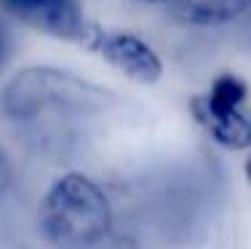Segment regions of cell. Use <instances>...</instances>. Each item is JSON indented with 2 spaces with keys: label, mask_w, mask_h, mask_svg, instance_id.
Here are the masks:
<instances>
[{
  "label": "cell",
  "mask_w": 251,
  "mask_h": 249,
  "mask_svg": "<svg viewBox=\"0 0 251 249\" xmlns=\"http://www.w3.org/2000/svg\"><path fill=\"white\" fill-rule=\"evenodd\" d=\"M112 91L56 67H25L0 91V110L16 126L46 137H67L73 129L110 108Z\"/></svg>",
  "instance_id": "1"
},
{
  "label": "cell",
  "mask_w": 251,
  "mask_h": 249,
  "mask_svg": "<svg viewBox=\"0 0 251 249\" xmlns=\"http://www.w3.org/2000/svg\"><path fill=\"white\" fill-rule=\"evenodd\" d=\"M243 171H246V180H249V188H251V153H249L246 164H243Z\"/></svg>",
  "instance_id": "9"
},
{
  "label": "cell",
  "mask_w": 251,
  "mask_h": 249,
  "mask_svg": "<svg viewBox=\"0 0 251 249\" xmlns=\"http://www.w3.org/2000/svg\"><path fill=\"white\" fill-rule=\"evenodd\" d=\"M249 86L238 75L222 73L206 94L190 99V115L208 139L232 153L251 150V115L246 110Z\"/></svg>",
  "instance_id": "3"
},
{
  "label": "cell",
  "mask_w": 251,
  "mask_h": 249,
  "mask_svg": "<svg viewBox=\"0 0 251 249\" xmlns=\"http://www.w3.org/2000/svg\"><path fill=\"white\" fill-rule=\"evenodd\" d=\"M136 3H147V5H169V3H176V0H136Z\"/></svg>",
  "instance_id": "8"
},
{
  "label": "cell",
  "mask_w": 251,
  "mask_h": 249,
  "mask_svg": "<svg viewBox=\"0 0 251 249\" xmlns=\"http://www.w3.org/2000/svg\"><path fill=\"white\" fill-rule=\"evenodd\" d=\"M8 182H11V161H8V156L0 150V195L5 193Z\"/></svg>",
  "instance_id": "7"
},
{
  "label": "cell",
  "mask_w": 251,
  "mask_h": 249,
  "mask_svg": "<svg viewBox=\"0 0 251 249\" xmlns=\"http://www.w3.org/2000/svg\"><path fill=\"white\" fill-rule=\"evenodd\" d=\"M110 198L97 180L67 171L40 201V230L56 249H94L110 236Z\"/></svg>",
  "instance_id": "2"
},
{
  "label": "cell",
  "mask_w": 251,
  "mask_h": 249,
  "mask_svg": "<svg viewBox=\"0 0 251 249\" xmlns=\"http://www.w3.org/2000/svg\"><path fill=\"white\" fill-rule=\"evenodd\" d=\"M0 8L35 32L94 49L101 27L83 11L80 0H0Z\"/></svg>",
  "instance_id": "4"
},
{
  "label": "cell",
  "mask_w": 251,
  "mask_h": 249,
  "mask_svg": "<svg viewBox=\"0 0 251 249\" xmlns=\"http://www.w3.org/2000/svg\"><path fill=\"white\" fill-rule=\"evenodd\" d=\"M251 11V0H176L171 14L187 27H225Z\"/></svg>",
  "instance_id": "6"
},
{
  "label": "cell",
  "mask_w": 251,
  "mask_h": 249,
  "mask_svg": "<svg viewBox=\"0 0 251 249\" xmlns=\"http://www.w3.org/2000/svg\"><path fill=\"white\" fill-rule=\"evenodd\" d=\"M91 51L99 54L121 75L134 83H142V86H152L163 75V62H160L158 51L134 32L101 29Z\"/></svg>",
  "instance_id": "5"
}]
</instances>
